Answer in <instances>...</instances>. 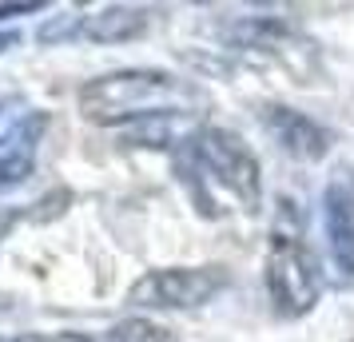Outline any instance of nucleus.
<instances>
[{
  "mask_svg": "<svg viewBox=\"0 0 354 342\" xmlns=\"http://www.w3.org/2000/svg\"><path fill=\"white\" fill-rule=\"evenodd\" d=\"M100 342H176V334L167 326L151 323V319H124V323H112Z\"/></svg>",
  "mask_w": 354,
  "mask_h": 342,
  "instance_id": "9",
  "label": "nucleus"
},
{
  "mask_svg": "<svg viewBox=\"0 0 354 342\" xmlns=\"http://www.w3.org/2000/svg\"><path fill=\"white\" fill-rule=\"evenodd\" d=\"M12 342H92V339L80 334V330H60V334H20Z\"/></svg>",
  "mask_w": 354,
  "mask_h": 342,
  "instance_id": "13",
  "label": "nucleus"
},
{
  "mask_svg": "<svg viewBox=\"0 0 354 342\" xmlns=\"http://www.w3.org/2000/svg\"><path fill=\"white\" fill-rule=\"evenodd\" d=\"M80 112L88 124L112 128V124H140L147 115L163 112H187V108H203L207 99L183 76L171 72H156V68H120V72H104L96 80L80 88Z\"/></svg>",
  "mask_w": 354,
  "mask_h": 342,
  "instance_id": "1",
  "label": "nucleus"
},
{
  "mask_svg": "<svg viewBox=\"0 0 354 342\" xmlns=\"http://www.w3.org/2000/svg\"><path fill=\"white\" fill-rule=\"evenodd\" d=\"M32 167H36L32 147H20V151L0 155V196H8V191H17L20 183H28Z\"/></svg>",
  "mask_w": 354,
  "mask_h": 342,
  "instance_id": "10",
  "label": "nucleus"
},
{
  "mask_svg": "<svg viewBox=\"0 0 354 342\" xmlns=\"http://www.w3.org/2000/svg\"><path fill=\"white\" fill-rule=\"evenodd\" d=\"M17 44H20V36H17V32H0V52L17 48Z\"/></svg>",
  "mask_w": 354,
  "mask_h": 342,
  "instance_id": "15",
  "label": "nucleus"
},
{
  "mask_svg": "<svg viewBox=\"0 0 354 342\" xmlns=\"http://www.w3.org/2000/svg\"><path fill=\"white\" fill-rule=\"evenodd\" d=\"M267 294L274 303V314L283 319H303L319 307L322 271L319 259L306 251V243L290 231H274L271 255H267Z\"/></svg>",
  "mask_w": 354,
  "mask_h": 342,
  "instance_id": "3",
  "label": "nucleus"
},
{
  "mask_svg": "<svg viewBox=\"0 0 354 342\" xmlns=\"http://www.w3.org/2000/svg\"><path fill=\"white\" fill-rule=\"evenodd\" d=\"M187 171L195 175H183L192 180L195 199L203 196V187H219L235 199L239 211L255 215L263 207V180H259V160L255 151L243 144V135L227 128H199L192 144H187Z\"/></svg>",
  "mask_w": 354,
  "mask_h": 342,
  "instance_id": "2",
  "label": "nucleus"
},
{
  "mask_svg": "<svg viewBox=\"0 0 354 342\" xmlns=\"http://www.w3.org/2000/svg\"><path fill=\"white\" fill-rule=\"evenodd\" d=\"M227 287L223 267H160L131 283L128 307L136 310H199Z\"/></svg>",
  "mask_w": 354,
  "mask_h": 342,
  "instance_id": "4",
  "label": "nucleus"
},
{
  "mask_svg": "<svg viewBox=\"0 0 354 342\" xmlns=\"http://www.w3.org/2000/svg\"><path fill=\"white\" fill-rule=\"evenodd\" d=\"M76 32H84V17L80 12H64V17L44 20L40 32H36V40H40V44H56V40H72Z\"/></svg>",
  "mask_w": 354,
  "mask_h": 342,
  "instance_id": "12",
  "label": "nucleus"
},
{
  "mask_svg": "<svg viewBox=\"0 0 354 342\" xmlns=\"http://www.w3.org/2000/svg\"><path fill=\"white\" fill-rule=\"evenodd\" d=\"M17 219H20L17 211H4V215H0V239H4V231L12 227V223H17Z\"/></svg>",
  "mask_w": 354,
  "mask_h": 342,
  "instance_id": "16",
  "label": "nucleus"
},
{
  "mask_svg": "<svg viewBox=\"0 0 354 342\" xmlns=\"http://www.w3.org/2000/svg\"><path fill=\"white\" fill-rule=\"evenodd\" d=\"M263 128L279 144V151H287L290 160L303 163H319L335 144L330 128H322L319 120H310L306 112H295V108H283V104L263 108Z\"/></svg>",
  "mask_w": 354,
  "mask_h": 342,
  "instance_id": "6",
  "label": "nucleus"
},
{
  "mask_svg": "<svg viewBox=\"0 0 354 342\" xmlns=\"http://www.w3.org/2000/svg\"><path fill=\"white\" fill-rule=\"evenodd\" d=\"M199 135V124H195V112H163V115H147L140 124H128L120 131V144L124 147H179L192 144Z\"/></svg>",
  "mask_w": 354,
  "mask_h": 342,
  "instance_id": "7",
  "label": "nucleus"
},
{
  "mask_svg": "<svg viewBox=\"0 0 354 342\" xmlns=\"http://www.w3.org/2000/svg\"><path fill=\"white\" fill-rule=\"evenodd\" d=\"M44 4L40 0H17V4H0V20H12V17H28V12H40Z\"/></svg>",
  "mask_w": 354,
  "mask_h": 342,
  "instance_id": "14",
  "label": "nucleus"
},
{
  "mask_svg": "<svg viewBox=\"0 0 354 342\" xmlns=\"http://www.w3.org/2000/svg\"><path fill=\"white\" fill-rule=\"evenodd\" d=\"M28 115H32V108H28V99L24 96H4L0 99V147L12 144V135L24 128Z\"/></svg>",
  "mask_w": 354,
  "mask_h": 342,
  "instance_id": "11",
  "label": "nucleus"
},
{
  "mask_svg": "<svg viewBox=\"0 0 354 342\" xmlns=\"http://www.w3.org/2000/svg\"><path fill=\"white\" fill-rule=\"evenodd\" d=\"M322 227L335 267L342 278H354V180L346 167H338L322 191Z\"/></svg>",
  "mask_w": 354,
  "mask_h": 342,
  "instance_id": "5",
  "label": "nucleus"
},
{
  "mask_svg": "<svg viewBox=\"0 0 354 342\" xmlns=\"http://www.w3.org/2000/svg\"><path fill=\"white\" fill-rule=\"evenodd\" d=\"M151 24L147 8L136 4H108L92 17H84V36L96 40V44H124V40H140Z\"/></svg>",
  "mask_w": 354,
  "mask_h": 342,
  "instance_id": "8",
  "label": "nucleus"
}]
</instances>
